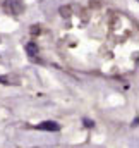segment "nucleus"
I'll return each mask as SVG.
<instances>
[{
    "label": "nucleus",
    "mask_w": 139,
    "mask_h": 148,
    "mask_svg": "<svg viewBox=\"0 0 139 148\" xmlns=\"http://www.w3.org/2000/svg\"><path fill=\"white\" fill-rule=\"evenodd\" d=\"M7 9H9L12 14H19V12L22 10V3H21V0H9V2H7Z\"/></svg>",
    "instance_id": "nucleus-2"
},
{
    "label": "nucleus",
    "mask_w": 139,
    "mask_h": 148,
    "mask_svg": "<svg viewBox=\"0 0 139 148\" xmlns=\"http://www.w3.org/2000/svg\"><path fill=\"white\" fill-rule=\"evenodd\" d=\"M84 126H86V127H93V126H95V122H93V121H89V119H84Z\"/></svg>",
    "instance_id": "nucleus-6"
},
{
    "label": "nucleus",
    "mask_w": 139,
    "mask_h": 148,
    "mask_svg": "<svg viewBox=\"0 0 139 148\" xmlns=\"http://www.w3.org/2000/svg\"><path fill=\"white\" fill-rule=\"evenodd\" d=\"M31 33H33V35L40 33V26H31Z\"/></svg>",
    "instance_id": "nucleus-7"
},
{
    "label": "nucleus",
    "mask_w": 139,
    "mask_h": 148,
    "mask_svg": "<svg viewBox=\"0 0 139 148\" xmlns=\"http://www.w3.org/2000/svg\"><path fill=\"white\" fill-rule=\"evenodd\" d=\"M60 12H62V16H64V17L70 16V9H69V7H62V9H60Z\"/></svg>",
    "instance_id": "nucleus-5"
},
{
    "label": "nucleus",
    "mask_w": 139,
    "mask_h": 148,
    "mask_svg": "<svg viewBox=\"0 0 139 148\" xmlns=\"http://www.w3.org/2000/svg\"><path fill=\"white\" fill-rule=\"evenodd\" d=\"M26 53H28L29 57H36V55H38V45H36L35 41H29V43L26 45Z\"/></svg>",
    "instance_id": "nucleus-3"
},
{
    "label": "nucleus",
    "mask_w": 139,
    "mask_h": 148,
    "mask_svg": "<svg viewBox=\"0 0 139 148\" xmlns=\"http://www.w3.org/2000/svg\"><path fill=\"white\" fill-rule=\"evenodd\" d=\"M0 83L2 84H19V79L14 76H0Z\"/></svg>",
    "instance_id": "nucleus-4"
},
{
    "label": "nucleus",
    "mask_w": 139,
    "mask_h": 148,
    "mask_svg": "<svg viewBox=\"0 0 139 148\" xmlns=\"http://www.w3.org/2000/svg\"><path fill=\"white\" fill-rule=\"evenodd\" d=\"M38 129H41V131H59L60 126L57 122H53V121H46V122L38 124Z\"/></svg>",
    "instance_id": "nucleus-1"
}]
</instances>
